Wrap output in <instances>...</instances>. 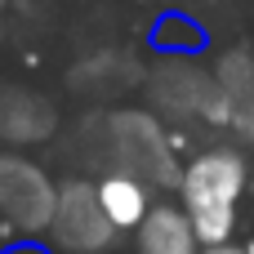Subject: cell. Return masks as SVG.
Wrapping results in <instances>:
<instances>
[{"label": "cell", "mask_w": 254, "mask_h": 254, "mask_svg": "<svg viewBox=\"0 0 254 254\" xmlns=\"http://www.w3.org/2000/svg\"><path fill=\"white\" fill-rule=\"evenodd\" d=\"M246 179H250V165L237 147H205L183 165L179 205L192 214L201 246H228L232 241Z\"/></svg>", "instance_id": "cell-1"}, {"label": "cell", "mask_w": 254, "mask_h": 254, "mask_svg": "<svg viewBox=\"0 0 254 254\" xmlns=\"http://www.w3.org/2000/svg\"><path fill=\"white\" fill-rule=\"evenodd\" d=\"M107 147H112L116 170H129V174L147 179L152 188H179L183 183L174 147H170L165 129L147 112H116V116H107Z\"/></svg>", "instance_id": "cell-2"}, {"label": "cell", "mask_w": 254, "mask_h": 254, "mask_svg": "<svg viewBox=\"0 0 254 254\" xmlns=\"http://www.w3.org/2000/svg\"><path fill=\"white\" fill-rule=\"evenodd\" d=\"M45 237L63 254H103L116 241V223L107 219V210L98 201V183H85V179L58 183V205H54V223H49Z\"/></svg>", "instance_id": "cell-3"}, {"label": "cell", "mask_w": 254, "mask_h": 254, "mask_svg": "<svg viewBox=\"0 0 254 254\" xmlns=\"http://www.w3.org/2000/svg\"><path fill=\"white\" fill-rule=\"evenodd\" d=\"M54 205H58V188L49 183V174L13 152H0V214L18 228V232H49L54 223Z\"/></svg>", "instance_id": "cell-4"}, {"label": "cell", "mask_w": 254, "mask_h": 254, "mask_svg": "<svg viewBox=\"0 0 254 254\" xmlns=\"http://www.w3.org/2000/svg\"><path fill=\"white\" fill-rule=\"evenodd\" d=\"M152 98L161 107H170L174 116H201V121H214V125H228V94L219 85V71H201V67H188V63H170L156 71L152 80Z\"/></svg>", "instance_id": "cell-5"}, {"label": "cell", "mask_w": 254, "mask_h": 254, "mask_svg": "<svg viewBox=\"0 0 254 254\" xmlns=\"http://www.w3.org/2000/svg\"><path fill=\"white\" fill-rule=\"evenodd\" d=\"M196 223L183 205H152V214L134 232V254H201Z\"/></svg>", "instance_id": "cell-6"}, {"label": "cell", "mask_w": 254, "mask_h": 254, "mask_svg": "<svg viewBox=\"0 0 254 254\" xmlns=\"http://www.w3.org/2000/svg\"><path fill=\"white\" fill-rule=\"evenodd\" d=\"M98 201L116 223V232H138V223L152 214V183L129 170H107L98 179Z\"/></svg>", "instance_id": "cell-7"}, {"label": "cell", "mask_w": 254, "mask_h": 254, "mask_svg": "<svg viewBox=\"0 0 254 254\" xmlns=\"http://www.w3.org/2000/svg\"><path fill=\"white\" fill-rule=\"evenodd\" d=\"M219 85L228 94V125L246 143H254V54L232 49L219 63Z\"/></svg>", "instance_id": "cell-8"}, {"label": "cell", "mask_w": 254, "mask_h": 254, "mask_svg": "<svg viewBox=\"0 0 254 254\" xmlns=\"http://www.w3.org/2000/svg\"><path fill=\"white\" fill-rule=\"evenodd\" d=\"M49 129H54V112H49L45 98L0 85V138H9V143H40Z\"/></svg>", "instance_id": "cell-9"}, {"label": "cell", "mask_w": 254, "mask_h": 254, "mask_svg": "<svg viewBox=\"0 0 254 254\" xmlns=\"http://www.w3.org/2000/svg\"><path fill=\"white\" fill-rule=\"evenodd\" d=\"M201 254H254V250H250V246L241 250V246H232V241H228V246H205Z\"/></svg>", "instance_id": "cell-10"}]
</instances>
